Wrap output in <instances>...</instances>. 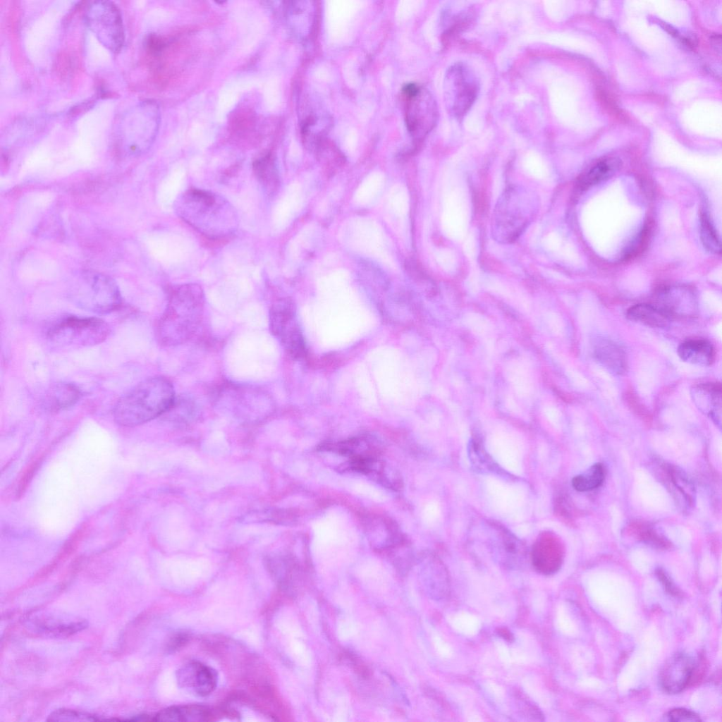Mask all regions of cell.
Instances as JSON below:
<instances>
[{"mask_svg": "<svg viewBox=\"0 0 722 722\" xmlns=\"http://www.w3.org/2000/svg\"><path fill=\"white\" fill-rule=\"evenodd\" d=\"M175 207L183 220L210 239L229 238L237 229L238 220L233 207L216 193L190 189L178 198Z\"/></svg>", "mask_w": 722, "mask_h": 722, "instance_id": "obj_1", "label": "cell"}, {"mask_svg": "<svg viewBox=\"0 0 722 722\" xmlns=\"http://www.w3.org/2000/svg\"><path fill=\"white\" fill-rule=\"evenodd\" d=\"M204 302L203 290L198 284H183L173 288L157 325L159 342L171 347L192 338L202 322Z\"/></svg>", "mask_w": 722, "mask_h": 722, "instance_id": "obj_2", "label": "cell"}, {"mask_svg": "<svg viewBox=\"0 0 722 722\" xmlns=\"http://www.w3.org/2000/svg\"><path fill=\"white\" fill-rule=\"evenodd\" d=\"M175 398L174 387L168 379L161 376L149 377L118 400L114 417L120 425L137 426L166 413Z\"/></svg>", "mask_w": 722, "mask_h": 722, "instance_id": "obj_3", "label": "cell"}, {"mask_svg": "<svg viewBox=\"0 0 722 722\" xmlns=\"http://www.w3.org/2000/svg\"><path fill=\"white\" fill-rule=\"evenodd\" d=\"M537 209L535 196L522 187L509 186L493 213L492 235L501 243L515 241L532 222Z\"/></svg>", "mask_w": 722, "mask_h": 722, "instance_id": "obj_4", "label": "cell"}, {"mask_svg": "<svg viewBox=\"0 0 722 722\" xmlns=\"http://www.w3.org/2000/svg\"><path fill=\"white\" fill-rule=\"evenodd\" d=\"M159 125V111L156 103L144 101L123 115L117 133L118 149L128 154L145 152L152 144Z\"/></svg>", "mask_w": 722, "mask_h": 722, "instance_id": "obj_5", "label": "cell"}, {"mask_svg": "<svg viewBox=\"0 0 722 722\" xmlns=\"http://www.w3.org/2000/svg\"><path fill=\"white\" fill-rule=\"evenodd\" d=\"M69 296L79 307L97 314L111 312L121 304L116 282L108 276L92 271L78 274L71 285Z\"/></svg>", "mask_w": 722, "mask_h": 722, "instance_id": "obj_6", "label": "cell"}, {"mask_svg": "<svg viewBox=\"0 0 722 722\" xmlns=\"http://www.w3.org/2000/svg\"><path fill=\"white\" fill-rule=\"evenodd\" d=\"M110 332V326L99 318L71 316L54 324L47 336L59 345L85 347L102 343Z\"/></svg>", "mask_w": 722, "mask_h": 722, "instance_id": "obj_7", "label": "cell"}, {"mask_svg": "<svg viewBox=\"0 0 722 722\" xmlns=\"http://www.w3.org/2000/svg\"><path fill=\"white\" fill-rule=\"evenodd\" d=\"M407 129L415 140L420 142L436 124L439 112L434 98L426 88L410 83L403 88Z\"/></svg>", "mask_w": 722, "mask_h": 722, "instance_id": "obj_8", "label": "cell"}, {"mask_svg": "<svg viewBox=\"0 0 722 722\" xmlns=\"http://www.w3.org/2000/svg\"><path fill=\"white\" fill-rule=\"evenodd\" d=\"M479 90V82L472 71L463 63L449 67L443 81V94L449 114L460 119L467 113L475 102Z\"/></svg>", "mask_w": 722, "mask_h": 722, "instance_id": "obj_9", "label": "cell"}, {"mask_svg": "<svg viewBox=\"0 0 722 722\" xmlns=\"http://www.w3.org/2000/svg\"><path fill=\"white\" fill-rule=\"evenodd\" d=\"M87 25L97 39L112 52H118L125 40L122 16L117 6L108 1H94L87 11Z\"/></svg>", "mask_w": 722, "mask_h": 722, "instance_id": "obj_10", "label": "cell"}, {"mask_svg": "<svg viewBox=\"0 0 722 722\" xmlns=\"http://www.w3.org/2000/svg\"><path fill=\"white\" fill-rule=\"evenodd\" d=\"M269 326L284 350L294 358L305 354V341L293 303L287 299L276 301L269 312Z\"/></svg>", "mask_w": 722, "mask_h": 722, "instance_id": "obj_11", "label": "cell"}, {"mask_svg": "<svg viewBox=\"0 0 722 722\" xmlns=\"http://www.w3.org/2000/svg\"><path fill=\"white\" fill-rule=\"evenodd\" d=\"M487 533V547L501 565L518 568L524 564L527 551L520 539L505 528L494 524H489Z\"/></svg>", "mask_w": 722, "mask_h": 722, "instance_id": "obj_12", "label": "cell"}, {"mask_svg": "<svg viewBox=\"0 0 722 722\" xmlns=\"http://www.w3.org/2000/svg\"><path fill=\"white\" fill-rule=\"evenodd\" d=\"M218 403L222 409L269 410L271 398L264 391L243 385L228 384L219 393Z\"/></svg>", "mask_w": 722, "mask_h": 722, "instance_id": "obj_13", "label": "cell"}, {"mask_svg": "<svg viewBox=\"0 0 722 722\" xmlns=\"http://www.w3.org/2000/svg\"><path fill=\"white\" fill-rule=\"evenodd\" d=\"M695 667V661L687 654L678 652L662 666L659 681L661 689L668 694L681 692L688 684Z\"/></svg>", "mask_w": 722, "mask_h": 722, "instance_id": "obj_14", "label": "cell"}, {"mask_svg": "<svg viewBox=\"0 0 722 722\" xmlns=\"http://www.w3.org/2000/svg\"><path fill=\"white\" fill-rule=\"evenodd\" d=\"M176 678L180 687L200 697L210 695L218 682L216 671L199 661L185 664L177 671Z\"/></svg>", "mask_w": 722, "mask_h": 722, "instance_id": "obj_15", "label": "cell"}, {"mask_svg": "<svg viewBox=\"0 0 722 722\" xmlns=\"http://www.w3.org/2000/svg\"><path fill=\"white\" fill-rule=\"evenodd\" d=\"M671 319L690 317L697 312V301L691 289L684 286L666 287L660 290L654 305Z\"/></svg>", "mask_w": 722, "mask_h": 722, "instance_id": "obj_16", "label": "cell"}, {"mask_svg": "<svg viewBox=\"0 0 722 722\" xmlns=\"http://www.w3.org/2000/svg\"><path fill=\"white\" fill-rule=\"evenodd\" d=\"M562 558V549L556 537L544 534L537 539L532 549V561L538 572L545 575L555 573L561 565Z\"/></svg>", "mask_w": 722, "mask_h": 722, "instance_id": "obj_17", "label": "cell"}, {"mask_svg": "<svg viewBox=\"0 0 722 722\" xmlns=\"http://www.w3.org/2000/svg\"><path fill=\"white\" fill-rule=\"evenodd\" d=\"M301 123V133L305 144L310 147H319L331 126V119L317 103L308 104Z\"/></svg>", "mask_w": 722, "mask_h": 722, "instance_id": "obj_18", "label": "cell"}, {"mask_svg": "<svg viewBox=\"0 0 722 722\" xmlns=\"http://www.w3.org/2000/svg\"><path fill=\"white\" fill-rule=\"evenodd\" d=\"M592 353L595 360L609 372L620 375L627 369V358L624 350L613 341L597 338L592 344Z\"/></svg>", "mask_w": 722, "mask_h": 722, "instance_id": "obj_19", "label": "cell"}, {"mask_svg": "<svg viewBox=\"0 0 722 722\" xmlns=\"http://www.w3.org/2000/svg\"><path fill=\"white\" fill-rule=\"evenodd\" d=\"M691 396L696 407L716 424L721 425V386L717 383H704L694 386Z\"/></svg>", "mask_w": 722, "mask_h": 722, "instance_id": "obj_20", "label": "cell"}, {"mask_svg": "<svg viewBox=\"0 0 722 722\" xmlns=\"http://www.w3.org/2000/svg\"><path fill=\"white\" fill-rule=\"evenodd\" d=\"M291 29L302 39H307L312 32L317 20L314 1H293L287 7Z\"/></svg>", "mask_w": 722, "mask_h": 722, "instance_id": "obj_21", "label": "cell"}, {"mask_svg": "<svg viewBox=\"0 0 722 722\" xmlns=\"http://www.w3.org/2000/svg\"><path fill=\"white\" fill-rule=\"evenodd\" d=\"M678 354L684 362L703 367L711 365L715 357L711 343L701 338L683 342L678 348Z\"/></svg>", "mask_w": 722, "mask_h": 722, "instance_id": "obj_22", "label": "cell"}, {"mask_svg": "<svg viewBox=\"0 0 722 722\" xmlns=\"http://www.w3.org/2000/svg\"><path fill=\"white\" fill-rule=\"evenodd\" d=\"M81 391L69 383H57L47 392L45 405L47 409L57 411L74 405L80 398Z\"/></svg>", "mask_w": 722, "mask_h": 722, "instance_id": "obj_23", "label": "cell"}, {"mask_svg": "<svg viewBox=\"0 0 722 722\" xmlns=\"http://www.w3.org/2000/svg\"><path fill=\"white\" fill-rule=\"evenodd\" d=\"M208 716V711L200 706H173L154 715L153 721H206Z\"/></svg>", "mask_w": 722, "mask_h": 722, "instance_id": "obj_24", "label": "cell"}, {"mask_svg": "<svg viewBox=\"0 0 722 722\" xmlns=\"http://www.w3.org/2000/svg\"><path fill=\"white\" fill-rule=\"evenodd\" d=\"M626 316L632 321L656 328L667 326L671 319L654 305L644 303L637 304L630 307Z\"/></svg>", "mask_w": 722, "mask_h": 722, "instance_id": "obj_25", "label": "cell"}, {"mask_svg": "<svg viewBox=\"0 0 722 722\" xmlns=\"http://www.w3.org/2000/svg\"><path fill=\"white\" fill-rule=\"evenodd\" d=\"M621 161L616 157L604 159L594 165L579 178L581 188L586 189L612 177L620 169Z\"/></svg>", "mask_w": 722, "mask_h": 722, "instance_id": "obj_26", "label": "cell"}, {"mask_svg": "<svg viewBox=\"0 0 722 722\" xmlns=\"http://www.w3.org/2000/svg\"><path fill=\"white\" fill-rule=\"evenodd\" d=\"M87 626V623L84 620H74L68 623L59 620H40L36 625L39 632L52 637H68L74 633L82 630Z\"/></svg>", "mask_w": 722, "mask_h": 722, "instance_id": "obj_27", "label": "cell"}, {"mask_svg": "<svg viewBox=\"0 0 722 722\" xmlns=\"http://www.w3.org/2000/svg\"><path fill=\"white\" fill-rule=\"evenodd\" d=\"M253 168L261 184L268 192H272L279 183V176L272 156L267 154L256 160Z\"/></svg>", "mask_w": 722, "mask_h": 722, "instance_id": "obj_28", "label": "cell"}, {"mask_svg": "<svg viewBox=\"0 0 722 722\" xmlns=\"http://www.w3.org/2000/svg\"><path fill=\"white\" fill-rule=\"evenodd\" d=\"M604 479V470L599 463L592 465L587 471L573 477L572 485L578 491H587L599 487Z\"/></svg>", "mask_w": 722, "mask_h": 722, "instance_id": "obj_29", "label": "cell"}, {"mask_svg": "<svg viewBox=\"0 0 722 722\" xmlns=\"http://www.w3.org/2000/svg\"><path fill=\"white\" fill-rule=\"evenodd\" d=\"M700 237L705 249L713 254H720L721 242L709 216L702 213L700 216Z\"/></svg>", "mask_w": 722, "mask_h": 722, "instance_id": "obj_30", "label": "cell"}, {"mask_svg": "<svg viewBox=\"0 0 722 722\" xmlns=\"http://www.w3.org/2000/svg\"><path fill=\"white\" fill-rule=\"evenodd\" d=\"M49 721H103L97 716L67 709L53 711L47 718Z\"/></svg>", "mask_w": 722, "mask_h": 722, "instance_id": "obj_31", "label": "cell"}, {"mask_svg": "<svg viewBox=\"0 0 722 722\" xmlns=\"http://www.w3.org/2000/svg\"><path fill=\"white\" fill-rule=\"evenodd\" d=\"M469 449L470 460L472 465L475 466L477 470L480 471H490L494 470V465L492 462L489 459L487 453L483 451L481 448L475 443V442H472L471 443Z\"/></svg>", "mask_w": 722, "mask_h": 722, "instance_id": "obj_32", "label": "cell"}, {"mask_svg": "<svg viewBox=\"0 0 722 722\" xmlns=\"http://www.w3.org/2000/svg\"><path fill=\"white\" fill-rule=\"evenodd\" d=\"M666 719L673 722H698L700 717L694 711L684 709L675 708L666 714Z\"/></svg>", "mask_w": 722, "mask_h": 722, "instance_id": "obj_33", "label": "cell"}, {"mask_svg": "<svg viewBox=\"0 0 722 722\" xmlns=\"http://www.w3.org/2000/svg\"><path fill=\"white\" fill-rule=\"evenodd\" d=\"M166 46L165 41L156 35H150L147 40L148 50L152 54H159Z\"/></svg>", "mask_w": 722, "mask_h": 722, "instance_id": "obj_34", "label": "cell"}, {"mask_svg": "<svg viewBox=\"0 0 722 722\" xmlns=\"http://www.w3.org/2000/svg\"><path fill=\"white\" fill-rule=\"evenodd\" d=\"M188 635L185 633H178L174 635L169 640L167 645V650L173 652L180 648L188 642Z\"/></svg>", "mask_w": 722, "mask_h": 722, "instance_id": "obj_35", "label": "cell"}, {"mask_svg": "<svg viewBox=\"0 0 722 722\" xmlns=\"http://www.w3.org/2000/svg\"><path fill=\"white\" fill-rule=\"evenodd\" d=\"M657 575L666 588V590L672 595H678V591L670 577L662 570L657 571Z\"/></svg>", "mask_w": 722, "mask_h": 722, "instance_id": "obj_36", "label": "cell"}, {"mask_svg": "<svg viewBox=\"0 0 722 722\" xmlns=\"http://www.w3.org/2000/svg\"><path fill=\"white\" fill-rule=\"evenodd\" d=\"M663 27H664L665 30H667L668 32L670 33V35H671L673 36H677L678 35V32L673 27H671V25H665L663 26Z\"/></svg>", "mask_w": 722, "mask_h": 722, "instance_id": "obj_37", "label": "cell"}]
</instances>
